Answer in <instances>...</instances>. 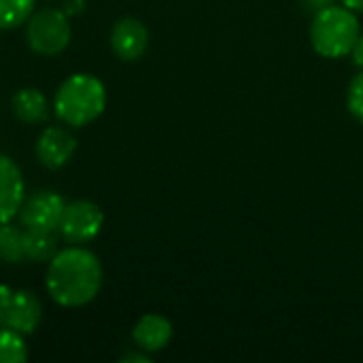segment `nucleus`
<instances>
[{"label":"nucleus","mask_w":363,"mask_h":363,"mask_svg":"<svg viewBox=\"0 0 363 363\" xmlns=\"http://www.w3.org/2000/svg\"><path fill=\"white\" fill-rule=\"evenodd\" d=\"M64 198L55 191H36L30 198H23L19 208V221L30 230H57V223L64 213Z\"/></svg>","instance_id":"obj_7"},{"label":"nucleus","mask_w":363,"mask_h":363,"mask_svg":"<svg viewBox=\"0 0 363 363\" xmlns=\"http://www.w3.org/2000/svg\"><path fill=\"white\" fill-rule=\"evenodd\" d=\"M347 9L355 11V13H362L363 15V0H340Z\"/></svg>","instance_id":"obj_22"},{"label":"nucleus","mask_w":363,"mask_h":363,"mask_svg":"<svg viewBox=\"0 0 363 363\" xmlns=\"http://www.w3.org/2000/svg\"><path fill=\"white\" fill-rule=\"evenodd\" d=\"M70 23L68 15L60 9H40L30 15L26 21V40L28 47L45 57L60 55L70 45Z\"/></svg>","instance_id":"obj_4"},{"label":"nucleus","mask_w":363,"mask_h":363,"mask_svg":"<svg viewBox=\"0 0 363 363\" xmlns=\"http://www.w3.org/2000/svg\"><path fill=\"white\" fill-rule=\"evenodd\" d=\"M21 232L11 221L0 223V262L2 264H26L23 249H21Z\"/></svg>","instance_id":"obj_14"},{"label":"nucleus","mask_w":363,"mask_h":363,"mask_svg":"<svg viewBox=\"0 0 363 363\" xmlns=\"http://www.w3.org/2000/svg\"><path fill=\"white\" fill-rule=\"evenodd\" d=\"M60 245V234L57 230H30L26 228L21 232V249H23V257L26 262L32 264H49Z\"/></svg>","instance_id":"obj_12"},{"label":"nucleus","mask_w":363,"mask_h":363,"mask_svg":"<svg viewBox=\"0 0 363 363\" xmlns=\"http://www.w3.org/2000/svg\"><path fill=\"white\" fill-rule=\"evenodd\" d=\"M134 345L145 353H160L172 340V323L162 315H145L132 330Z\"/></svg>","instance_id":"obj_11"},{"label":"nucleus","mask_w":363,"mask_h":363,"mask_svg":"<svg viewBox=\"0 0 363 363\" xmlns=\"http://www.w3.org/2000/svg\"><path fill=\"white\" fill-rule=\"evenodd\" d=\"M351 55H353L355 66H359L363 70V32L359 34V38H357V43H355V47H353V51H351Z\"/></svg>","instance_id":"obj_20"},{"label":"nucleus","mask_w":363,"mask_h":363,"mask_svg":"<svg viewBox=\"0 0 363 363\" xmlns=\"http://www.w3.org/2000/svg\"><path fill=\"white\" fill-rule=\"evenodd\" d=\"M300 2H302V6H304L308 13H319V11H323V9L336 4L338 0H300Z\"/></svg>","instance_id":"obj_18"},{"label":"nucleus","mask_w":363,"mask_h":363,"mask_svg":"<svg viewBox=\"0 0 363 363\" xmlns=\"http://www.w3.org/2000/svg\"><path fill=\"white\" fill-rule=\"evenodd\" d=\"M68 17L70 15H81L85 11V0H64V9H62Z\"/></svg>","instance_id":"obj_19"},{"label":"nucleus","mask_w":363,"mask_h":363,"mask_svg":"<svg viewBox=\"0 0 363 363\" xmlns=\"http://www.w3.org/2000/svg\"><path fill=\"white\" fill-rule=\"evenodd\" d=\"M347 104L351 115L363 123V70H359L351 83H349V91H347Z\"/></svg>","instance_id":"obj_17"},{"label":"nucleus","mask_w":363,"mask_h":363,"mask_svg":"<svg viewBox=\"0 0 363 363\" xmlns=\"http://www.w3.org/2000/svg\"><path fill=\"white\" fill-rule=\"evenodd\" d=\"M111 47L123 62H136L149 47V30L136 17H121L111 30Z\"/></svg>","instance_id":"obj_9"},{"label":"nucleus","mask_w":363,"mask_h":363,"mask_svg":"<svg viewBox=\"0 0 363 363\" xmlns=\"http://www.w3.org/2000/svg\"><path fill=\"white\" fill-rule=\"evenodd\" d=\"M106 106L104 83L87 72L68 77L55 91L53 111L55 117L70 128H83L96 121Z\"/></svg>","instance_id":"obj_2"},{"label":"nucleus","mask_w":363,"mask_h":363,"mask_svg":"<svg viewBox=\"0 0 363 363\" xmlns=\"http://www.w3.org/2000/svg\"><path fill=\"white\" fill-rule=\"evenodd\" d=\"M77 151V138L62 125H47L34 147L36 160L43 168L57 170L66 166Z\"/></svg>","instance_id":"obj_8"},{"label":"nucleus","mask_w":363,"mask_h":363,"mask_svg":"<svg viewBox=\"0 0 363 363\" xmlns=\"http://www.w3.org/2000/svg\"><path fill=\"white\" fill-rule=\"evenodd\" d=\"M121 362L123 363H130V362L147 363L149 362V357L145 355V351H143V353H128V355H123V357H121Z\"/></svg>","instance_id":"obj_21"},{"label":"nucleus","mask_w":363,"mask_h":363,"mask_svg":"<svg viewBox=\"0 0 363 363\" xmlns=\"http://www.w3.org/2000/svg\"><path fill=\"white\" fill-rule=\"evenodd\" d=\"M362 34V26L357 13L347 9L345 4H332L313 17L311 26V43L313 49L321 57L338 60L353 51L357 38Z\"/></svg>","instance_id":"obj_3"},{"label":"nucleus","mask_w":363,"mask_h":363,"mask_svg":"<svg viewBox=\"0 0 363 363\" xmlns=\"http://www.w3.org/2000/svg\"><path fill=\"white\" fill-rule=\"evenodd\" d=\"M104 225V213L89 200H74L64 206L57 223V234L70 245H85L94 240Z\"/></svg>","instance_id":"obj_6"},{"label":"nucleus","mask_w":363,"mask_h":363,"mask_svg":"<svg viewBox=\"0 0 363 363\" xmlns=\"http://www.w3.org/2000/svg\"><path fill=\"white\" fill-rule=\"evenodd\" d=\"M28 359V347L21 334L0 328V363H23Z\"/></svg>","instance_id":"obj_16"},{"label":"nucleus","mask_w":363,"mask_h":363,"mask_svg":"<svg viewBox=\"0 0 363 363\" xmlns=\"http://www.w3.org/2000/svg\"><path fill=\"white\" fill-rule=\"evenodd\" d=\"M26 198V183L19 166L0 153V223L13 221Z\"/></svg>","instance_id":"obj_10"},{"label":"nucleus","mask_w":363,"mask_h":363,"mask_svg":"<svg viewBox=\"0 0 363 363\" xmlns=\"http://www.w3.org/2000/svg\"><path fill=\"white\" fill-rule=\"evenodd\" d=\"M13 115L21 121V123H45L49 119V100L45 98V94L36 87H23L19 89L13 100Z\"/></svg>","instance_id":"obj_13"},{"label":"nucleus","mask_w":363,"mask_h":363,"mask_svg":"<svg viewBox=\"0 0 363 363\" xmlns=\"http://www.w3.org/2000/svg\"><path fill=\"white\" fill-rule=\"evenodd\" d=\"M40 319L43 304L32 291L0 285V328L28 336L36 332Z\"/></svg>","instance_id":"obj_5"},{"label":"nucleus","mask_w":363,"mask_h":363,"mask_svg":"<svg viewBox=\"0 0 363 363\" xmlns=\"http://www.w3.org/2000/svg\"><path fill=\"white\" fill-rule=\"evenodd\" d=\"M45 287L49 298L64 308L89 304L102 287V264L96 253L83 247L57 251L49 262Z\"/></svg>","instance_id":"obj_1"},{"label":"nucleus","mask_w":363,"mask_h":363,"mask_svg":"<svg viewBox=\"0 0 363 363\" xmlns=\"http://www.w3.org/2000/svg\"><path fill=\"white\" fill-rule=\"evenodd\" d=\"M36 0H0V30L23 26L34 13Z\"/></svg>","instance_id":"obj_15"}]
</instances>
